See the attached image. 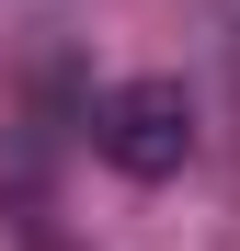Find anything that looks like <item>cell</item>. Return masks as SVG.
Masks as SVG:
<instances>
[{"instance_id":"obj_1","label":"cell","mask_w":240,"mask_h":251,"mask_svg":"<svg viewBox=\"0 0 240 251\" xmlns=\"http://www.w3.org/2000/svg\"><path fill=\"white\" fill-rule=\"evenodd\" d=\"M92 160L103 172H126V183H172L194 149H206V114H194V92L183 80H114V92H92Z\"/></svg>"}]
</instances>
